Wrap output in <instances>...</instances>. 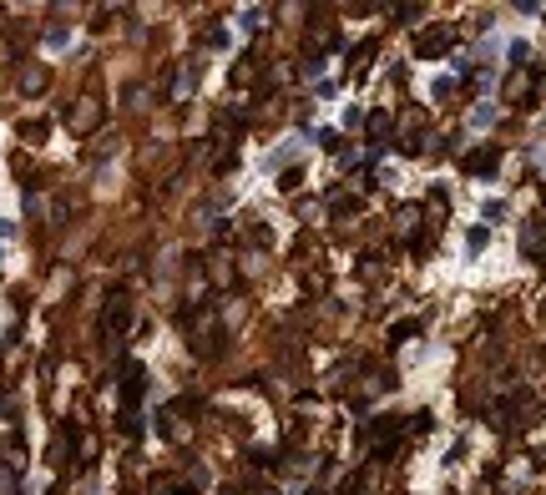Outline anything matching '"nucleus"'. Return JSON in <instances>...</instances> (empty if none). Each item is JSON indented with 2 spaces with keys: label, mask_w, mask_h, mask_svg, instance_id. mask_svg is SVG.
<instances>
[{
  "label": "nucleus",
  "mask_w": 546,
  "mask_h": 495,
  "mask_svg": "<svg viewBox=\"0 0 546 495\" xmlns=\"http://www.w3.org/2000/svg\"><path fill=\"white\" fill-rule=\"evenodd\" d=\"M96 116H101V107H96V101H91V96H86V101H81V107H76V116H71V126H76V132H86V126H91V122H96Z\"/></svg>",
  "instance_id": "f257e3e1"
},
{
  "label": "nucleus",
  "mask_w": 546,
  "mask_h": 495,
  "mask_svg": "<svg viewBox=\"0 0 546 495\" xmlns=\"http://www.w3.org/2000/svg\"><path fill=\"white\" fill-rule=\"evenodd\" d=\"M536 162H541V167H546V152H541V157H536Z\"/></svg>",
  "instance_id": "20e7f679"
},
{
  "label": "nucleus",
  "mask_w": 546,
  "mask_h": 495,
  "mask_svg": "<svg viewBox=\"0 0 546 495\" xmlns=\"http://www.w3.org/2000/svg\"><path fill=\"white\" fill-rule=\"evenodd\" d=\"M107 323H112V329H122V323H127V298H116V304H112V314H107Z\"/></svg>",
  "instance_id": "7ed1b4c3"
},
{
  "label": "nucleus",
  "mask_w": 546,
  "mask_h": 495,
  "mask_svg": "<svg viewBox=\"0 0 546 495\" xmlns=\"http://www.w3.org/2000/svg\"><path fill=\"white\" fill-rule=\"evenodd\" d=\"M486 238H491L486 228H471V232H465V247H471V253H480V247H486Z\"/></svg>",
  "instance_id": "f03ea898"
}]
</instances>
